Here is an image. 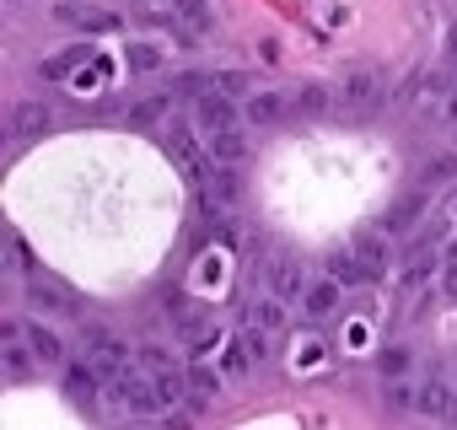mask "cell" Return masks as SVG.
Here are the masks:
<instances>
[{"instance_id":"obj_11","label":"cell","mask_w":457,"mask_h":430,"mask_svg":"<svg viewBox=\"0 0 457 430\" xmlns=\"http://www.w3.org/2000/svg\"><path fill=\"white\" fill-rule=\"evenodd\" d=\"M302 302H307V318H328V312L339 307V280L328 275V280L307 285V296H302Z\"/></svg>"},{"instance_id":"obj_20","label":"cell","mask_w":457,"mask_h":430,"mask_svg":"<svg viewBox=\"0 0 457 430\" xmlns=\"http://www.w3.org/2000/svg\"><path fill=\"white\" fill-rule=\"evenodd\" d=\"M162 119H167V97H145V103L129 108V124H135V129H151V124H162Z\"/></svg>"},{"instance_id":"obj_14","label":"cell","mask_w":457,"mask_h":430,"mask_svg":"<svg viewBox=\"0 0 457 430\" xmlns=\"http://www.w3.org/2000/svg\"><path fill=\"white\" fill-rule=\"evenodd\" d=\"M243 113H248V124H280V113H286V97H275V92H253Z\"/></svg>"},{"instance_id":"obj_25","label":"cell","mask_w":457,"mask_h":430,"mask_svg":"<svg viewBox=\"0 0 457 430\" xmlns=\"http://www.w3.org/2000/svg\"><path fill=\"white\" fill-rule=\"evenodd\" d=\"M129 65H135V70H156V65H162V49H151V44H129Z\"/></svg>"},{"instance_id":"obj_30","label":"cell","mask_w":457,"mask_h":430,"mask_svg":"<svg viewBox=\"0 0 457 430\" xmlns=\"http://www.w3.org/2000/svg\"><path fill=\"white\" fill-rule=\"evenodd\" d=\"M183 17H188L194 28H204V22H210V17H204V0H183Z\"/></svg>"},{"instance_id":"obj_12","label":"cell","mask_w":457,"mask_h":430,"mask_svg":"<svg viewBox=\"0 0 457 430\" xmlns=\"http://www.w3.org/2000/svg\"><path fill=\"white\" fill-rule=\"evenodd\" d=\"M28 344H33V360H44V366H54V360L65 355L60 334H54V328H44V323H28Z\"/></svg>"},{"instance_id":"obj_22","label":"cell","mask_w":457,"mask_h":430,"mask_svg":"<svg viewBox=\"0 0 457 430\" xmlns=\"http://www.w3.org/2000/svg\"><path fill=\"white\" fill-rule=\"evenodd\" d=\"M420 210H425L420 199H398V204H393V215H387V232H409Z\"/></svg>"},{"instance_id":"obj_34","label":"cell","mask_w":457,"mask_h":430,"mask_svg":"<svg viewBox=\"0 0 457 430\" xmlns=\"http://www.w3.org/2000/svg\"><path fill=\"white\" fill-rule=\"evenodd\" d=\"M452 54H457V33H452Z\"/></svg>"},{"instance_id":"obj_5","label":"cell","mask_w":457,"mask_h":430,"mask_svg":"<svg viewBox=\"0 0 457 430\" xmlns=\"http://www.w3.org/2000/svg\"><path fill=\"white\" fill-rule=\"evenodd\" d=\"M28 307H38V312H60V318H71L76 312V296L65 291V285H54V280H28Z\"/></svg>"},{"instance_id":"obj_13","label":"cell","mask_w":457,"mask_h":430,"mask_svg":"<svg viewBox=\"0 0 457 430\" xmlns=\"http://www.w3.org/2000/svg\"><path fill=\"white\" fill-rule=\"evenodd\" d=\"M345 97H350L355 108H377V103H382V81H377L371 70H355L350 87H345Z\"/></svg>"},{"instance_id":"obj_8","label":"cell","mask_w":457,"mask_h":430,"mask_svg":"<svg viewBox=\"0 0 457 430\" xmlns=\"http://www.w3.org/2000/svg\"><path fill=\"white\" fill-rule=\"evenodd\" d=\"M270 291L275 296H307V280H302V264H291V259H275L270 269Z\"/></svg>"},{"instance_id":"obj_7","label":"cell","mask_w":457,"mask_h":430,"mask_svg":"<svg viewBox=\"0 0 457 430\" xmlns=\"http://www.w3.org/2000/svg\"><path fill=\"white\" fill-rule=\"evenodd\" d=\"M65 393H71V403H76L81 414L97 409V376H92L87 366H65Z\"/></svg>"},{"instance_id":"obj_1","label":"cell","mask_w":457,"mask_h":430,"mask_svg":"<svg viewBox=\"0 0 457 430\" xmlns=\"http://www.w3.org/2000/svg\"><path fill=\"white\" fill-rule=\"evenodd\" d=\"M167 151L178 156V167H183V172H188V178H194L199 188L210 183V172H215V161H210V156H204V151L194 145V129H188V124H167Z\"/></svg>"},{"instance_id":"obj_6","label":"cell","mask_w":457,"mask_h":430,"mask_svg":"<svg viewBox=\"0 0 457 430\" xmlns=\"http://www.w3.org/2000/svg\"><path fill=\"white\" fill-rule=\"evenodd\" d=\"M414 414H425V419H446V414H452V387H446V376H425V382L414 387Z\"/></svg>"},{"instance_id":"obj_23","label":"cell","mask_w":457,"mask_h":430,"mask_svg":"<svg viewBox=\"0 0 457 430\" xmlns=\"http://www.w3.org/2000/svg\"><path fill=\"white\" fill-rule=\"evenodd\" d=\"M210 87H215V81H210V76H204V70H183V76H178V81H172V92H183V97H204V92H210Z\"/></svg>"},{"instance_id":"obj_33","label":"cell","mask_w":457,"mask_h":430,"mask_svg":"<svg viewBox=\"0 0 457 430\" xmlns=\"http://www.w3.org/2000/svg\"><path fill=\"white\" fill-rule=\"evenodd\" d=\"M140 6H167V0H140Z\"/></svg>"},{"instance_id":"obj_28","label":"cell","mask_w":457,"mask_h":430,"mask_svg":"<svg viewBox=\"0 0 457 430\" xmlns=\"http://www.w3.org/2000/svg\"><path fill=\"white\" fill-rule=\"evenodd\" d=\"M387 403H393V409H414V387H403V382H387Z\"/></svg>"},{"instance_id":"obj_19","label":"cell","mask_w":457,"mask_h":430,"mask_svg":"<svg viewBox=\"0 0 457 430\" xmlns=\"http://www.w3.org/2000/svg\"><path fill=\"white\" fill-rule=\"evenodd\" d=\"M328 275H334L339 285H355V280H366V269H361V259H355V248H339V253L328 259Z\"/></svg>"},{"instance_id":"obj_15","label":"cell","mask_w":457,"mask_h":430,"mask_svg":"<svg viewBox=\"0 0 457 430\" xmlns=\"http://www.w3.org/2000/svg\"><path fill=\"white\" fill-rule=\"evenodd\" d=\"M210 156H215V161H226V167H237V161L248 156V140H243L237 129H220V135L210 140Z\"/></svg>"},{"instance_id":"obj_18","label":"cell","mask_w":457,"mask_h":430,"mask_svg":"<svg viewBox=\"0 0 457 430\" xmlns=\"http://www.w3.org/2000/svg\"><path fill=\"white\" fill-rule=\"evenodd\" d=\"M215 393H220V382H215V371H210V366H199V360H194V366H188V398H194V403H199V409H204V403H210V398H215Z\"/></svg>"},{"instance_id":"obj_17","label":"cell","mask_w":457,"mask_h":430,"mask_svg":"<svg viewBox=\"0 0 457 430\" xmlns=\"http://www.w3.org/2000/svg\"><path fill=\"white\" fill-rule=\"evenodd\" d=\"M199 194H210L215 204H232V199H237V172H232V167H226V161H220V167L210 172V183H204Z\"/></svg>"},{"instance_id":"obj_29","label":"cell","mask_w":457,"mask_h":430,"mask_svg":"<svg viewBox=\"0 0 457 430\" xmlns=\"http://www.w3.org/2000/svg\"><path fill=\"white\" fill-rule=\"evenodd\" d=\"M323 103H328V92H323V87H307V92H302V108H307V113H318Z\"/></svg>"},{"instance_id":"obj_10","label":"cell","mask_w":457,"mask_h":430,"mask_svg":"<svg viewBox=\"0 0 457 430\" xmlns=\"http://www.w3.org/2000/svg\"><path fill=\"white\" fill-rule=\"evenodd\" d=\"M355 259H361L366 280H377V275L387 269V243H382V237H371V232H361V237H355Z\"/></svg>"},{"instance_id":"obj_27","label":"cell","mask_w":457,"mask_h":430,"mask_svg":"<svg viewBox=\"0 0 457 430\" xmlns=\"http://www.w3.org/2000/svg\"><path fill=\"white\" fill-rule=\"evenodd\" d=\"M457 172V156H436L430 167H425V183H441V178H452Z\"/></svg>"},{"instance_id":"obj_2","label":"cell","mask_w":457,"mask_h":430,"mask_svg":"<svg viewBox=\"0 0 457 430\" xmlns=\"http://www.w3.org/2000/svg\"><path fill=\"white\" fill-rule=\"evenodd\" d=\"M87 344H92V366H97V371L108 376V387H113V382L129 371V350H124L108 328H87Z\"/></svg>"},{"instance_id":"obj_4","label":"cell","mask_w":457,"mask_h":430,"mask_svg":"<svg viewBox=\"0 0 457 430\" xmlns=\"http://www.w3.org/2000/svg\"><path fill=\"white\" fill-rule=\"evenodd\" d=\"M259 360H270V339H264V323H248V328H237V339H232V371H248V366H259Z\"/></svg>"},{"instance_id":"obj_21","label":"cell","mask_w":457,"mask_h":430,"mask_svg":"<svg viewBox=\"0 0 457 430\" xmlns=\"http://www.w3.org/2000/svg\"><path fill=\"white\" fill-rule=\"evenodd\" d=\"M210 81H215L210 92H226V97H248V76H243V70H215Z\"/></svg>"},{"instance_id":"obj_32","label":"cell","mask_w":457,"mask_h":430,"mask_svg":"<svg viewBox=\"0 0 457 430\" xmlns=\"http://www.w3.org/2000/svg\"><path fill=\"white\" fill-rule=\"evenodd\" d=\"M167 430H194V419H188V414H178V409H167Z\"/></svg>"},{"instance_id":"obj_26","label":"cell","mask_w":457,"mask_h":430,"mask_svg":"<svg viewBox=\"0 0 457 430\" xmlns=\"http://www.w3.org/2000/svg\"><path fill=\"white\" fill-rule=\"evenodd\" d=\"M286 318V307H280V296H264L259 307H253V323H264V328H275Z\"/></svg>"},{"instance_id":"obj_31","label":"cell","mask_w":457,"mask_h":430,"mask_svg":"<svg viewBox=\"0 0 457 430\" xmlns=\"http://www.w3.org/2000/svg\"><path fill=\"white\" fill-rule=\"evenodd\" d=\"M441 285H446V296H452V302H457V253H452V259H446V275H441Z\"/></svg>"},{"instance_id":"obj_9","label":"cell","mask_w":457,"mask_h":430,"mask_svg":"<svg viewBox=\"0 0 457 430\" xmlns=\"http://www.w3.org/2000/svg\"><path fill=\"white\" fill-rule=\"evenodd\" d=\"M87 60H92V49H87V44H71V49H60V54L44 60V76H49V81H65V76H76Z\"/></svg>"},{"instance_id":"obj_3","label":"cell","mask_w":457,"mask_h":430,"mask_svg":"<svg viewBox=\"0 0 457 430\" xmlns=\"http://www.w3.org/2000/svg\"><path fill=\"white\" fill-rule=\"evenodd\" d=\"M194 119H199L210 135L237 129V108H232V97H226V92H204V97H194Z\"/></svg>"},{"instance_id":"obj_24","label":"cell","mask_w":457,"mask_h":430,"mask_svg":"<svg viewBox=\"0 0 457 430\" xmlns=\"http://www.w3.org/2000/svg\"><path fill=\"white\" fill-rule=\"evenodd\" d=\"M409 371V350L403 344H387L382 350V376H403Z\"/></svg>"},{"instance_id":"obj_16","label":"cell","mask_w":457,"mask_h":430,"mask_svg":"<svg viewBox=\"0 0 457 430\" xmlns=\"http://www.w3.org/2000/svg\"><path fill=\"white\" fill-rule=\"evenodd\" d=\"M44 129H49V108L44 103H22L12 113V135H44Z\"/></svg>"}]
</instances>
